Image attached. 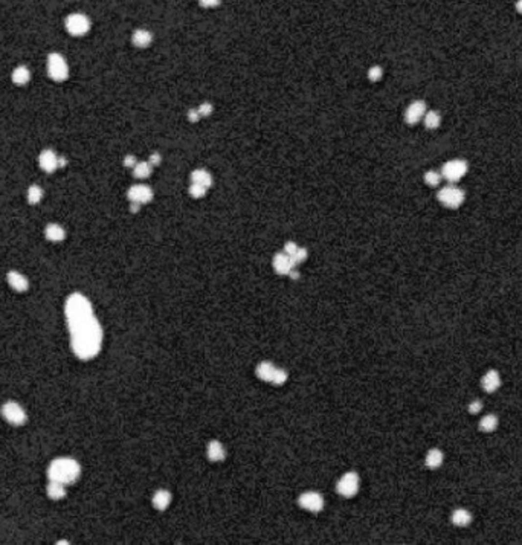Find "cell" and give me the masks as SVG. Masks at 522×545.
<instances>
[{
	"mask_svg": "<svg viewBox=\"0 0 522 545\" xmlns=\"http://www.w3.org/2000/svg\"><path fill=\"white\" fill-rule=\"evenodd\" d=\"M65 312L75 356L83 361L93 359L103 345V328L95 318L91 301L83 294H72L66 301Z\"/></svg>",
	"mask_w": 522,
	"mask_h": 545,
	"instance_id": "1",
	"label": "cell"
},
{
	"mask_svg": "<svg viewBox=\"0 0 522 545\" xmlns=\"http://www.w3.org/2000/svg\"><path fill=\"white\" fill-rule=\"evenodd\" d=\"M81 475V466L80 463L69 458V457H61L55 458L52 463L49 464L47 469V478L52 481H58L61 484H72Z\"/></svg>",
	"mask_w": 522,
	"mask_h": 545,
	"instance_id": "2",
	"label": "cell"
},
{
	"mask_svg": "<svg viewBox=\"0 0 522 545\" xmlns=\"http://www.w3.org/2000/svg\"><path fill=\"white\" fill-rule=\"evenodd\" d=\"M255 373H257V377L260 380H264V382H269V384H273V385H283L286 384V380L289 377L287 371H284L283 368H279V366L273 365L272 362H260L255 368Z\"/></svg>",
	"mask_w": 522,
	"mask_h": 545,
	"instance_id": "3",
	"label": "cell"
},
{
	"mask_svg": "<svg viewBox=\"0 0 522 545\" xmlns=\"http://www.w3.org/2000/svg\"><path fill=\"white\" fill-rule=\"evenodd\" d=\"M47 75L55 81H65L69 77V66L65 57L57 52L47 57Z\"/></svg>",
	"mask_w": 522,
	"mask_h": 545,
	"instance_id": "4",
	"label": "cell"
},
{
	"mask_svg": "<svg viewBox=\"0 0 522 545\" xmlns=\"http://www.w3.org/2000/svg\"><path fill=\"white\" fill-rule=\"evenodd\" d=\"M0 412H2L3 419L9 425H12V426H22V425L26 423V419H28L26 411H24L17 402H6V403H3V407H2V409H0Z\"/></svg>",
	"mask_w": 522,
	"mask_h": 545,
	"instance_id": "5",
	"label": "cell"
},
{
	"mask_svg": "<svg viewBox=\"0 0 522 545\" xmlns=\"http://www.w3.org/2000/svg\"><path fill=\"white\" fill-rule=\"evenodd\" d=\"M438 200L440 204L444 205L446 208H458L463 202H464V191L460 189L458 186H454V185H449V186H444L438 191Z\"/></svg>",
	"mask_w": 522,
	"mask_h": 545,
	"instance_id": "6",
	"label": "cell"
},
{
	"mask_svg": "<svg viewBox=\"0 0 522 545\" xmlns=\"http://www.w3.org/2000/svg\"><path fill=\"white\" fill-rule=\"evenodd\" d=\"M359 475L356 472H347L340 477L336 484V492L343 498H353L359 490Z\"/></svg>",
	"mask_w": 522,
	"mask_h": 545,
	"instance_id": "7",
	"label": "cell"
},
{
	"mask_svg": "<svg viewBox=\"0 0 522 545\" xmlns=\"http://www.w3.org/2000/svg\"><path fill=\"white\" fill-rule=\"evenodd\" d=\"M466 173H467V162H464L461 159L449 160V162L444 163L443 168H441V176L448 182H458Z\"/></svg>",
	"mask_w": 522,
	"mask_h": 545,
	"instance_id": "8",
	"label": "cell"
},
{
	"mask_svg": "<svg viewBox=\"0 0 522 545\" xmlns=\"http://www.w3.org/2000/svg\"><path fill=\"white\" fill-rule=\"evenodd\" d=\"M66 29L72 35H84L89 29H91V20H89L84 14H70L66 19Z\"/></svg>",
	"mask_w": 522,
	"mask_h": 545,
	"instance_id": "9",
	"label": "cell"
},
{
	"mask_svg": "<svg viewBox=\"0 0 522 545\" xmlns=\"http://www.w3.org/2000/svg\"><path fill=\"white\" fill-rule=\"evenodd\" d=\"M298 504L304 510L318 513L324 509V498L318 492H304L298 498Z\"/></svg>",
	"mask_w": 522,
	"mask_h": 545,
	"instance_id": "10",
	"label": "cell"
},
{
	"mask_svg": "<svg viewBox=\"0 0 522 545\" xmlns=\"http://www.w3.org/2000/svg\"><path fill=\"white\" fill-rule=\"evenodd\" d=\"M127 197L133 204L144 205L153 199V189L147 185H133L127 193Z\"/></svg>",
	"mask_w": 522,
	"mask_h": 545,
	"instance_id": "11",
	"label": "cell"
},
{
	"mask_svg": "<svg viewBox=\"0 0 522 545\" xmlns=\"http://www.w3.org/2000/svg\"><path fill=\"white\" fill-rule=\"evenodd\" d=\"M273 269L279 275H289L295 269V263L292 261L290 255H287L286 252H278L273 257Z\"/></svg>",
	"mask_w": 522,
	"mask_h": 545,
	"instance_id": "12",
	"label": "cell"
},
{
	"mask_svg": "<svg viewBox=\"0 0 522 545\" xmlns=\"http://www.w3.org/2000/svg\"><path fill=\"white\" fill-rule=\"evenodd\" d=\"M38 162H40V167L46 173H54L61 165L60 158L55 155V151H52V150H43L40 158H38Z\"/></svg>",
	"mask_w": 522,
	"mask_h": 545,
	"instance_id": "13",
	"label": "cell"
},
{
	"mask_svg": "<svg viewBox=\"0 0 522 545\" xmlns=\"http://www.w3.org/2000/svg\"><path fill=\"white\" fill-rule=\"evenodd\" d=\"M426 113V104L423 101H414V103L406 109L405 112V121L408 124H417L420 119H423Z\"/></svg>",
	"mask_w": 522,
	"mask_h": 545,
	"instance_id": "14",
	"label": "cell"
},
{
	"mask_svg": "<svg viewBox=\"0 0 522 545\" xmlns=\"http://www.w3.org/2000/svg\"><path fill=\"white\" fill-rule=\"evenodd\" d=\"M481 386L487 392H495L501 386V376L496 370H489L481 379Z\"/></svg>",
	"mask_w": 522,
	"mask_h": 545,
	"instance_id": "15",
	"label": "cell"
},
{
	"mask_svg": "<svg viewBox=\"0 0 522 545\" xmlns=\"http://www.w3.org/2000/svg\"><path fill=\"white\" fill-rule=\"evenodd\" d=\"M8 284L16 290V292H26L29 289V281L28 278L22 275L20 272L11 271L8 272Z\"/></svg>",
	"mask_w": 522,
	"mask_h": 545,
	"instance_id": "16",
	"label": "cell"
},
{
	"mask_svg": "<svg viewBox=\"0 0 522 545\" xmlns=\"http://www.w3.org/2000/svg\"><path fill=\"white\" fill-rule=\"evenodd\" d=\"M206 454H208L209 461L217 463V461H223V460H225V457H226V449H225V446L222 445L220 441L212 440V441H209L208 449H206Z\"/></svg>",
	"mask_w": 522,
	"mask_h": 545,
	"instance_id": "17",
	"label": "cell"
},
{
	"mask_svg": "<svg viewBox=\"0 0 522 545\" xmlns=\"http://www.w3.org/2000/svg\"><path fill=\"white\" fill-rule=\"evenodd\" d=\"M153 505H155V509L163 512L168 509V505L171 504V493L168 490H158L155 495H153V500H151Z\"/></svg>",
	"mask_w": 522,
	"mask_h": 545,
	"instance_id": "18",
	"label": "cell"
},
{
	"mask_svg": "<svg viewBox=\"0 0 522 545\" xmlns=\"http://www.w3.org/2000/svg\"><path fill=\"white\" fill-rule=\"evenodd\" d=\"M451 521L456 527H467L470 522H472V513H470L469 510H466V509H456V510L452 512Z\"/></svg>",
	"mask_w": 522,
	"mask_h": 545,
	"instance_id": "19",
	"label": "cell"
},
{
	"mask_svg": "<svg viewBox=\"0 0 522 545\" xmlns=\"http://www.w3.org/2000/svg\"><path fill=\"white\" fill-rule=\"evenodd\" d=\"M45 235H46L47 240H50V242H63V240L66 238V231H65V227L63 226H60L57 223H50V225L46 226Z\"/></svg>",
	"mask_w": 522,
	"mask_h": 545,
	"instance_id": "20",
	"label": "cell"
},
{
	"mask_svg": "<svg viewBox=\"0 0 522 545\" xmlns=\"http://www.w3.org/2000/svg\"><path fill=\"white\" fill-rule=\"evenodd\" d=\"M46 493H47V497L50 500H55V501L63 500V498L66 497V486L58 483V481L49 479V484L46 487Z\"/></svg>",
	"mask_w": 522,
	"mask_h": 545,
	"instance_id": "21",
	"label": "cell"
},
{
	"mask_svg": "<svg viewBox=\"0 0 522 545\" xmlns=\"http://www.w3.org/2000/svg\"><path fill=\"white\" fill-rule=\"evenodd\" d=\"M443 460H444V455L440 449H431L428 454H426V466L429 469H438L441 464H443Z\"/></svg>",
	"mask_w": 522,
	"mask_h": 545,
	"instance_id": "22",
	"label": "cell"
},
{
	"mask_svg": "<svg viewBox=\"0 0 522 545\" xmlns=\"http://www.w3.org/2000/svg\"><path fill=\"white\" fill-rule=\"evenodd\" d=\"M191 181H193V183H199L206 188L212 185V177L206 170H194L193 174H191Z\"/></svg>",
	"mask_w": 522,
	"mask_h": 545,
	"instance_id": "23",
	"label": "cell"
},
{
	"mask_svg": "<svg viewBox=\"0 0 522 545\" xmlns=\"http://www.w3.org/2000/svg\"><path fill=\"white\" fill-rule=\"evenodd\" d=\"M29 80H31V72L26 66H19L12 72V81L19 86H24Z\"/></svg>",
	"mask_w": 522,
	"mask_h": 545,
	"instance_id": "24",
	"label": "cell"
},
{
	"mask_svg": "<svg viewBox=\"0 0 522 545\" xmlns=\"http://www.w3.org/2000/svg\"><path fill=\"white\" fill-rule=\"evenodd\" d=\"M498 428V417L495 414H487L479 420V429L482 432H493Z\"/></svg>",
	"mask_w": 522,
	"mask_h": 545,
	"instance_id": "25",
	"label": "cell"
},
{
	"mask_svg": "<svg viewBox=\"0 0 522 545\" xmlns=\"http://www.w3.org/2000/svg\"><path fill=\"white\" fill-rule=\"evenodd\" d=\"M151 40H153V37L148 31L139 29L133 34V43L137 47H147L151 43Z\"/></svg>",
	"mask_w": 522,
	"mask_h": 545,
	"instance_id": "26",
	"label": "cell"
},
{
	"mask_svg": "<svg viewBox=\"0 0 522 545\" xmlns=\"http://www.w3.org/2000/svg\"><path fill=\"white\" fill-rule=\"evenodd\" d=\"M151 168L153 165L150 162H136V165L133 167V174L139 179H145L151 174Z\"/></svg>",
	"mask_w": 522,
	"mask_h": 545,
	"instance_id": "27",
	"label": "cell"
},
{
	"mask_svg": "<svg viewBox=\"0 0 522 545\" xmlns=\"http://www.w3.org/2000/svg\"><path fill=\"white\" fill-rule=\"evenodd\" d=\"M423 122H425V125L428 127V129H437V127L440 125V122H441V118H440V115L437 112L431 110V112L425 113Z\"/></svg>",
	"mask_w": 522,
	"mask_h": 545,
	"instance_id": "28",
	"label": "cell"
},
{
	"mask_svg": "<svg viewBox=\"0 0 522 545\" xmlns=\"http://www.w3.org/2000/svg\"><path fill=\"white\" fill-rule=\"evenodd\" d=\"M43 199V189L38 185H32L28 189V202L31 205H37Z\"/></svg>",
	"mask_w": 522,
	"mask_h": 545,
	"instance_id": "29",
	"label": "cell"
},
{
	"mask_svg": "<svg viewBox=\"0 0 522 545\" xmlns=\"http://www.w3.org/2000/svg\"><path fill=\"white\" fill-rule=\"evenodd\" d=\"M206 186H203V185H199V183H191V186H189V194L193 196V197H196V199H199V197H203L206 194Z\"/></svg>",
	"mask_w": 522,
	"mask_h": 545,
	"instance_id": "30",
	"label": "cell"
},
{
	"mask_svg": "<svg viewBox=\"0 0 522 545\" xmlns=\"http://www.w3.org/2000/svg\"><path fill=\"white\" fill-rule=\"evenodd\" d=\"M441 181V176L437 173V171H428L425 174V182L429 185V186H437Z\"/></svg>",
	"mask_w": 522,
	"mask_h": 545,
	"instance_id": "31",
	"label": "cell"
},
{
	"mask_svg": "<svg viewBox=\"0 0 522 545\" xmlns=\"http://www.w3.org/2000/svg\"><path fill=\"white\" fill-rule=\"evenodd\" d=\"M290 258H292V261L295 263V266H298V264H301L302 261L307 260V250H305L304 248H298V249L295 250L294 255H290Z\"/></svg>",
	"mask_w": 522,
	"mask_h": 545,
	"instance_id": "32",
	"label": "cell"
},
{
	"mask_svg": "<svg viewBox=\"0 0 522 545\" xmlns=\"http://www.w3.org/2000/svg\"><path fill=\"white\" fill-rule=\"evenodd\" d=\"M368 77H370L371 81H377V80H380V78H382V69H380L379 66L371 68V69H370V73H368Z\"/></svg>",
	"mask_w": 522,
	"mask_h": 545,
	"instance_id": "33",
	"label": "cell"
},
{
	"mask_svg": "<svg viewBox=\"0 0 522 545\" xmlns=\"http://www.w3.org/2000/svg\"><path fill=\"white\" fill-rule=\"evenodd\" d=\"M482 409V403L479 402V400H474V402H470V405H469V411L472 412V414H478L479 411Z\"/></svg>",
	"mask_w": 522,
	"mask_h": 545,
	"instance_id": "34",
	"label": "cell"
},
{
	"mask_svg": "<svg viewBox=\"0 0 522 545\" xmlns=\"http://www.w3.org/2000/svg\"><path fill=\"white\" fill-rule=\"evenodd\" d=\"M298 248H299V246H298L296 243H294V242H289V243H286V245H284V250H283V252H286L287 255H294V253H295V250H296Z\"/></svg>",
	"mask_w": 522,
	"mask_h": 545,
	"instance_id": "35",
	"label": "cell"
},
{
	"mask_svg": "<svg viewBox=\"0 0 522 545\" xmlns=\"http://www.w3.org/2000/svg\"><path fill=\"white\" fill-rule=\"evenodd\" d=\"M211 110H212V106H211V104H203V106H200V107L197 109V112H199V115H200V116H206V115H209Z\"/></svg>",
	"mask_w": 522,
	"mask_h": 545,
	"instance_id": "36",
	"label": "cell"
},
{
	"mask_svg": "<svg viewBox=\"0 0 522 545\" xmlns=\"http://www.w3.org/2000/svg\"><path fill=\"white\" fill-rule=\"evenodd\" d=\"M200 5H203L205 8H214L220 3V0H199Z\"/></svg>",
	"mask_w": 522,
	"mask_h": 545,
	"instance_id": "37",
	"label": "cell"
},
{
	"mask_svg": "<svg viewBox=\"0 0 522 545\" xmlns=\"http://www.w3.org/2000/svg\"><path fill=\"white\" fill-rule=\"evenodd\" d=\"M124 163H125L127 167H135L136 165V159L133 156H129V158H125V162Z\"/></svg>",
	"mask_w": 522,
	"mask_h": 545,
	"instance_id": "38",
	"label": "cell"
},
{
	"mask_svg": "<svg viewBox=\"0 0 522 545\" xmlns=\"http://www.w3.org/2000/svg\"><path fill=\"white\" fill-rule=\"evenodd\" d=\"M150 163H151V165H156V163H159V156L158 155H153L150 158Z\"/></svg>",
	"mask_w": 522,
	"mask_h": 545,
	"instance_id": "39",
	"label": "cell"
},
{
	"mask_svg": "<svg viewBox=\"0 0 522 545\" xmlns=\"http://www.w3.org/2000/svg\"><path fill=\"white\" fill-rule=\"evenodd\" d=\"M516 9H518V12H521V14H522V0H518V2H516Z\"/></svg>",
	"mask_w": 522,
	"mask_h": 545,
	"instance_id": "40",
	"label": "cell"
}]
</instances>
